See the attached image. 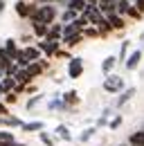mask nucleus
I'll list each match as a JSON object with an SVG mask.
<instances>
[{
  "instance_id": "f257e3e1",
  "label": "nucleus",
  "mask_w": 144,
  "mask_h": 146,
  "mask_svg": "<svg viewBox=\"0 0 144 146\" xmlns=\"http://www.w3.org/2000/svg\"><path fill=\"white\" fill-rule=\"evenodd\" d=\"M29 18H32V23H41V25H47L50 27V23H54V18H56V9H54V5L36 7V11Z\"/></svg>"
},
{
  "instance_id": "f03ea898",
  "label": "nucleus",
  "mask_w": 144,
  "mask_h": 146,
  "mask_svg": "<svg viewBox=\"0 0 144 146\" xmlns=\"http://www.w3.org/2000/svg\"><path fill=\"white\" fill-rule=\"evenodd\" d=\"M104 90L110 92V94H117V92L124 90V79L117 76V74H108L104 79Z\"/></svg>"
},
{
  "instance_id": "7ed1b4c3",
  "label": "nucleus",
  "mask_w": 144,
  "mask_h": 146,
  "mask_svg": "<svg viewBox=\"0 0 144 146\" xmlns=\"http://www.w3.org/2000/svg\"><path fill=\"white\" fill-rule=\"evenodd\" d=\"M83 74V58L81 56H72L68 63V76L70 79H79Z\"/></svg>"
},
{
  "instance_id": "20e7f679",
  "label": "nucleus",
  "mask_w": 144,
  "mask_h": 146,
  "mask_svg": "<svg viewBox=\"0 0 144 146\" xmlns=\"http://www.w3.org/2000/svg\"><path fill=\"white\" fill-rule=\"evenodd\" d=\"M34 11H36V5H27V2H23V0L16 2V14L20 18H29Z\"/></svg>"
},
{
  "instance_id": "39448f33",
  "label": "nucleus",
  "mask_w": 144,
  "mask_h": 146,
  "mask_svg": "<svg viewBox=\"0 0 144 146\" xmlns=\"http://www.w3.org/2000/svg\"><path fill=\"white\" fill-rule=\"evenodd\" d=\"M38 50L45 52L47 56H52L59 52V40H38Z\"/></svg>"
},
{
  "instance_id": "423d86ee",
  "label": "nucleus",
  "mask_w": 144,
  "mask_h": 146,
  "mask_svg": "<svg viewBox=\"0 0 144 146\" xmlns=\"http://www.w3.org/2000/svg\"><path fill=\"white\" fill-rule=\"evenodd\" d=\"M140 58H142V50H133V52L128 54V58L124 61L126 70H135V68H137V63H140Z\"/></svg>"
},
{
  "instance_id": "0eeeda50",
  "label": "nucleus",
  "mask_w": 144,
  "mask_h": 146,
  "mask_svg": "<svg viewBox=\"0 0 144 146\" xmlns=\"http://www.w3.org/2000/svg\"><path fill=\"white\" fill-rule=\"evenodd\" d=\"M61 36H63V25L56 23V25H52V27H47V36H45V40H59Z\"/></svg>"
},
{
  "instance_id": "6e6552de",
  "label": "nucleus",
  "mask_w": 144,
  "mask_h": 146,
  "mask_svg": "<svg viewBox=\"0 0 144 146\" xmlns=\"http://www.w3.org/2000/svg\"><path fill=\"white\" fill-rule=\"evenodd\" d=\"M115 5H117V0H99V5H97V9L101 11V14H115Z\"/></svg>"
},
{
  "instance_id": "1a4fd4ad",
  "label": "nucleus",
  "mask_w": 144,
  "mask_h": 146,
  "mask_svg": "<svg viewBox=\"0 0 144 146\" xmlns=\"http://www.w3.org/2000/svg\"><path fill=\"white\" fill-rule=\"evenodd\" d=\"M23 52V56L29 61V63H36L38 58H41V50L38 47H25V50H20Z\"/></svg>"
},
{
  "instance_id": "9d476101",
  "label": "nucleus",
  "mask_w": 144,
  "mask_h": 146,
  "mask_svg": "<svg viewBox=\"0 0 144 146\" xmlns=\"http://www.w3.org/2000/svg\"><path fill=\"white\" fill-rule=\"evenodd\" d=\"M106 20H108V25H110V29H122L124 27V18L119 14H108Z\"/></svg>"
},
{
  "instance_id": "9b49d317",
  "label": "nucleus",
  "mask_w": 144,
  "mask_h": 146,
  "mask_svg": "<svg viewBox=\"0 0 144 146\" xmlns=\"http://www.w3.org/2000/svg\"><path fill=\"white\" fill-rule=\"evenodd\" d=\"M133 94H135V88H126V90H122V92H119V99H117V108H122L126 101H131Z\"/></svg>"
},
{
  "instance_id": "f8f14e48",
  "label": "nucleus",
  "mask_w": 144,
  "mask_h": 146,
  "mask_svg": "<svg viewBox=\"0 0 144 146\" xmlns=\"http://www.w3.org/2000/svg\"><path fill=\"white\" fill-rule=\"evenodd\" d=\"M20 128H23L25 133H36V130L41 133V130L45 128V124H43V121H27V124L23 121V126H20Z\"/></svg>"
},
{
  "instance_id": "ddd939ff",
  "label": "nucleus",
  "mask_w": 144,
  "mask_h": 146,
  "mask_svg": "<svg viewBox=\"0 0 144 146\" xmlns=\"http://www.w3.org/2000/svg\"><path fill=\"white\" fill-rule=\"evenodd\" d=\"M115 63H117V56H106V58L101 61V72L108 76V74H110V70L115 68Z\"/></svg>"
},
{
  "instance_id": "4468645a",
  "label": "nucleus",
  "mask_w": 144,
  "mask_h": 146,
  "mask_svg": "<svg viewBox=\"0 0 144 146\" xmlns=\"http://www.w3.org/2000/svg\"><path fill=\"white\" fill-rule=\"evenodd\" d=\"M131 146H144V130H135L131 137H128Z\"/></svg>"
},
{
  "instance_id": "2eb2a0df",
  "label": "nucleus",
  "mask_w": 144,
  "mask_h": 146,
  "mask_svg": "<svg viewBox=\"0 0 144 146\" xmlns=\"http://www.w3.org/2000/svg\"><path fill=\"white\" fill-rule=\"evenodd\" d=\"M5 52L9 54V58H11V61L16 58V54H18V47H16V40H14V38H9V40L5 43Z\"/></svg>"
},
{
  "instance_id": "dca6fc26",
  "label": "nucleus",
  "mask_w": 144,
  "mask_h": 146,
  "mask_svg": "<svg viewBox=\"0 0 144 146\" xmlns=\"http://www.w3.org/2000/svg\"><path fill=\"white\" fill-rule=\"evenodd\" d=\"M68 9L72 11H86V0H68Z\"/></svg>"
},
{
  "instance_id": "f3484780",
  "label": "nucleus",
  "mask_w": 144,
  "mask_h": 146,
  "mask_svg": "<svg viewBox=\"0 0 144 146\" xmlns=\"http://www.w3.org/2000/svg\"><path fill=\"white\" fill-rule=\"evenodd\" d=\"M128 9H131V2L128 0H117V5H115V14H128Z\"/></svg>"
},
{
  "instance_id": "a211bd4d",
  "label": "nucleus",
  "mask_w": 144,
  "mask_h": 146,
  "mask_svg": "<svg viewBox=\"0 0 144 146\" xmlns=\"http://www.w3.org/2000/svg\"><path fill=\"white\" fill-rule=\"evenodd\" d=\"M14 81H18L20 86H25V83H29V81H32V76L27 74V70H20V72L14 74Z\"/></svg>"
},
{
  "instance_id": "6ab92c4d",
  "label": "nucleus",
  "mask_w": 144,
  "mask_h": 146,
  "mask_svg": "<svg viewBox=\"0 0 144 146\" xmlns=\"http://www.w3.org/2000/svg\"><path fill=\"white\" fill-rule=\"evenodd\" d=\"M25 70H27V74H29V76L34 79V76H38V74L43 72V65H41V63H29V65H27Z\"/></svg>"
},
{
  "instance_id": "aec40b11",
  "label": "nucleus",
  "mask_w": 144,
  "mask_h": 146,
  "mask_svg": "<svg viewBox=\"0 0 144 146\" xmlns=\"http://www.w3.org/2000/svg\"><path fill=\"white\" fill-rule=\"evenodd\" d=\"M9 65H11V58H9V54L5 52V47H0V68H2V70H7Z\"/></svg>"
},
{
  "instance_id": "412c9836",
  "label": "nucleus",
  "mask_w": 144,
  "mask_h": 146,
  "mask_svg": "<svg viewBox=\"0 0 144 146\" xmlns=\"http://www.w3.org/2000/svg\"><path fill=\"white\" fill-rule=\"evenodd\" d=\"M79 101V97H77V92L74 90H68L63 94V106H68V104H77Z\"/></svg>"
},
{
  "instance_id": "4be33fe9",
  "label": "nucleus",
  "mask_w": 144,
  "mask_h": 146,
  "mask_svg": "<svg viewBox=\"0 0 144 146\" xmlns=\"http://www.w3.org/2000/svg\"><path fill=\"white\" fill-rule=\"evenodd\" d=\"M2 90H5V92H14V90H16V81H14V76H7V79L2 81Z\"/></svg>"
},
{
  "instance_id": "5701e85b",
  "label": "nucleus",
  "mask_w": 144,
  "mask_h": 146,
  "mask_svg": "<svg viewBox=\"0 0 144 146\" xmlns=\"http://www.w3.org/2000/svg\"><path fill=\"white\" fill-rule=\"evenodd\" d=\"M0 124H5V126H23V121L20 119H16V117H5V119H0Z\"/></svg>"
},
{
  "instance_id": "b1692460",
  "label": "nucleus",
  "mask_w": 144,
  "mask_h": 146,
  "mask_svg": "<svg viewBox=\"0 0 144 146\" xmlns=\"http://www.w3.org/2000/svg\"><path fill=\"white\" fill-rule=\"evenodd\" d=\"M77 18H79V16H77V11H72V9H65L63 16H61L63 23H72V20H77Z\"/></svg>"
},
{
  "instance_id": "393cba45",
  "label": "nucleus",
  "mask_w": 144,
  "mask_h": 146,
  "mask_svg": "<svg viewBox=\"0 0 144 146\" xmlns=\"http://www.w3.org/2000/svg\"><path fill=\"white\" fill-rule=\"evenodd\" d=\"M0 142H2V144H14L16 139H14V135H11V133H7V130H0Z\"/></svg>"
},
{
  "instance_id": "a878e982",
  "label": "nucleus",
  "mask_w": 144,
  "mask_h": 146,
  "mask_svg": "<svg viewBox=\"0 0 144 146\" xmlns=\"http://www.w3.org/2000/svg\"><path fill=\"white\" fill-rule=\"evenodd\" d=\"M56 133H59V137H61V139H65V142H70V139H72L70 130H68L65 126H59V128H56Z\"/></svg>"
},
{
  "instance_id": "bb28decb",
  "label": "nucleus",
  "mask_w": 144,
  "mask_h": 146,
  "mask_svg": "<svg viewBox=\"0 0 144 146\" xmlns=\"http://www.w3.org/2000/svg\"><path fill=\"white\" fill-rule=\"evenodd\" d=\"M34 32H36V36H47V25L34 23Z\"/></svg>"
},
{
  "instance_id": "cd10ccee",
  "label": "nucleus",
  "mask_w": 144,
  "mask_h": 146,
  "mask_svg": "<svg viewBox=\"0 0 144 146\" xmlns=\"http://www.w3.org/2000/svg\"><path fill=\"white\" fill-rule=\"evenodd\" d=\"M38 137H41V142H43V144H45V146H54L52 137H50V135H47L45 130H41V133H38Z\"/></svg>"
},
{
  "instance_id": "c85d7f7f",
  "label": "nucleus",
  "mask_w": 144,
  "mask_h": 146,
  "mask_svg": "<svg viewBox=\"0 0 144 146\" xmlns=\"http://www.w3.org/2000/svg\"><path fill=\"white\" fill-rule=\"evenodd\" d=\"M81 38H83V34H74V36H70V38H65V45H77V43H81Z\"/></svg>"
},
{
  "instance_id": "c756f323",
  "label": "nucleus",
  "mask_w": 144,
  "mask_h": 146,
  "mask_svg": "<svg viewBox=\"0 0 144 146\" xmlns=\"http://www.w3.org/2000/svg\"><path fill=\"white\" fill-rule=\"evenodd\" d=\"M126 54H128V40L122 43V52H119V58H117V61H126Z\"/></svg>"
},
{
  "instance_id": "7c9ffc66",
  "label": "nucleus",
  "mask_w": 144,
  "mask_h": 146,
  "mask_svg": "<svg viewBox=\"0 0 144 146\" xmlns=\"http://www.w3.org/2000/svg\"><path fill=\"white\" fill-rule=\"evenodd\" d=\"M95 130H97V128H88V130H83V133H81V142H88L90 137L95 135Z\"/></svg>"
},
{
  "instance_id": "2f4dec72",
  "label": "nucleus",
  "mask_w": 144,
  "mask_h": 146,
  "mask_svg": "<svg viewBox=\"0 0 144 146\" xmlns=\"http://www.w3.org/2000/svg\"><path fill=\"white\" fill-rule=\"evenodd\" d=\"M119 124H122V117L117 115V117H113V119H110V124H108V128L113 130V128H117V126H119Z\"/></svg>"
},
{
  "instance_id": "473e14b6",
  "label": "nucleus",
  "mask_w": 144,
  "mask_h": 146,
  "mask_svg": "<svg viewBox=\"0 0 144 146\" xmlns=\"http://www.w3.org/2000/svg\"><path fill=\"white\" fill-rule=\"evenodd\" d=\"M128 16H131V18H142V14H140V11H137L133 5H131V9H128Z\"/></svg>"
},
{
  "instance_id": "72a5a7b5",
  "label": "nucleus",
  "mask_w": 144,
  "mask_h": 146,
  "mask_svg": "<svg viewBox=\"0 0 144 146\" xmlns=\"http://www.w3.org/2000/svg\"><path fill=\"white\" fill-rule=\"evenodd\" d=\"M133 7H135L140 14H142V11H144V0H135V5H133Z\"/></svg>"
},
{
  "instance_id": "f704fd0d",
  "label": "nucleus",
  "mask_w": 144,
  "mask_h": 146,
  "mask_svg": "<svg viewBox=\"0 0 144 146\" xmlns=\"http://www.w3.org/2000/svg\"><path fill=\"white\" fill-rule=\"evenodd\" d=\"M83 34H86V36H97L99 32H97L95 27H90V29H83Z\"/></svg>"
},
{
  "instance_id": "c9c22d12",
  "label": "nucleus",
  "mask_w": 144,
  "mask_h": 146,
  "mask_svg": "<svg viewBox=\"0 0 144 146\" xmlns=\"http://www.w3.org/2000/svg\"><path fill=\"white\" fill-rule=\"evenodd\" d=\"M38 101H41V94H36L34 99H29V104H27V108H32V106H36Z\"/></svg>"
},
{
  "instance_id": "e433bc0d",
  "label": "nucleus",
  "mask_w": 144,
  "mask_h": 146,
  "mask_svg": "<svg viewBox=\"0 0 144 146\" xmlns=\"http://www.w3.org/2000/svg\"><path fill=\"white\" fill-rule=\"evenodd\" d=\"M7 101L14 104V101H16V92H7Z\"/></svg>"
},
{
  "instance_id": "4c0bfd02",
  "label": "nucleus",
  "mask_w": 144,
  "mask_h": 146,
  "mask_svg": "<svg viewBox=\"0 0 144 146\" xmlns=\"http://www.w3.org/2000/svg\"><path fill=\"white\" fill-rule=\"evenodd\" d=\"M5 115H7V106H5V104H0V117H5Z\"/></svg>"
},
{
  "instance_id": "58836bf2",
  "label": "nucleus",
  "mask_w": 144,
  "mask_h": 146,
  "mask_svg": "<svg viewBox=\"0 0 144 146\" xmlns=\"http://www.w3.org/2000/svg\"><path fill=\"white\" fill-rule=\"evenodd\" d=\"M5 11V0H0V14Z\"/></svg>"
},
{
  "instance_id": "ea45409f",
  "label": "nucleus",
  "mask_w": 144,
  "mask_h": 146,
  "mask_svg": "<svg viewBox=\"0 0 144 146\" xmlns=\"http://www.w3.org/2000/svg\"><path fill=\"white\" fill-rule=\"evenodd\" d=\"M142 130H144V128H142Z\"/></svg>"
}]
</instances>
